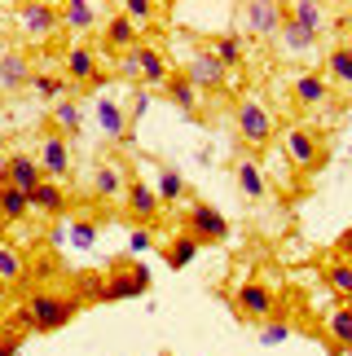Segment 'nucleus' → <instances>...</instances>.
Masks as SVG:
<instances>
[{
  "label": "nucleus",
  "instance_id": "36",
  "mask_svg": "<svg viewBox=\"0 0 352 356\" xmlns=\"http://www.w3.org/2000/svg\"><path fill=\"white\" fill-rule=\"evenodd\" d=\"M119 13H124V18L141 31V26H150V22L159 18V5H154V0H124V5H119Z\"/></svg>",
  "mask_w": 352,
  "mask_h": 356
},
{
  "label": "nucleus",
  "instance_id": "42",
  "mask_svg": "<svg viewBox=\"0 0 352 356\" xmlns=\"http://www.w3.org/2000/svg\"><path fill=\"white\" fill-rule=\"evenodd\" d=\"M0 339H9V317H0Z\"/></svg>",
  "mask_w": 352,
  "mask_h": 356
},
{
  "label": "nucleus",
  "instance_id": "8",
  "mask_svg": "<svg viewBox=\"0 0 352 356\" xmlns=\"http://www.w3.org/2000/svg\"><path fill=\"white\" fill-rule=\"evenodd\" d=\"M291 97L300 111H321V106H330V84L321 71H300L291 79Z\"/></svg>",
  "mask_w": 352,
  "mask_h": 356
},
{
  "label": "nucleus",
  "instance_id": "20",
  "mask_svg": "<svg viewBox=\"0 0 352 356\" xmlns=\"http://www.w3.org/2000/svg\"><path fill=\"white\" fill-rule=\"evenodd\" d=\"M137 44H141V31L124 18V13H111V18H106V49L111 53H132Z\"/></svg>",
  "mask_w": 352,
  "mask_h": 356
},
{
  "label": "nucleus",
  "instance_id": "44",
  "mask_svg": "<svg viewBox=\"0 0 352 356\" xmlns=\"http://www.w3.org/2000/svg\"><path fill=\"white\" fill-rule=\"evenodd\" d=\"M0 168H5V154H0Z\"/></svg>",
  "mask_w": 352,
  "mask_h": 356
},
{
  "label": "nucleus",
  "instance_id": "28",
  "mask_svg": "<svg viewBox=\"0 0 352 356\" xmlns=\"http://www.w3.org/2000/svg\"><path fill=\"white\" fill-rule=\"evenodd\" d=\"M287 18L295 26H304L308 35H321V26H326V9L313 5V0H300V5H287Z\"/></svg>",
  "mask_w": 352,
  "mask_h": 356
},
{
  "label": "nucleus",
  "instance_id": "41",
  "mask_svg": "<svg viewBox=\"0 0 352 356\" xmlns=\"http://www.w3.org/2000/svg\"><path fill=\"white\" fill-rule=\"evenodd\" d=\"M18 352V334H9V339H0V356H13Z\"/></svg>",
  "mask_w": 352,
  "mask_h": 356
},
{
  "label": "nucleus",
  "instance_id": "31",
  "mask_svg": "<svg viewBox=\"0 0 352 356\" xmlns=\"http://www.w3.org/2000/svg\"><path fill=\"white\" fill-rule=\"evenodd\" d=\"M278 44L287 49V53H308V49H317V35H308L304 26H295L291 18H282V26H278Z\"/></svg>",
  "mask_w": 352,
  "mask_h": 356
},
{
  "label": "nucleus",
  "instance_id": "5",
  "mask_svg": "<svg viewBox=\"0 0 352 356\" xmlns=\"http://www.w3.org/2000/svg\"><path fill=\"white\" fill-rule=\"evenodd\" d=\"M145 291H150V273H145V264L124 259V264H115L111 277H106V299H102V304H115V299H137Z\"/></svg>",
  "mask_w": 352,
  "mask_h": 356
},
{
  "label": "nucleus",
  "instance_id": "19",
  "mask_svg": "<svg viewBox=\"0 0 352 356\" xmlns=\"http://www.w3.org/2000/svg\"><path fill=\"white\" fill-rule=\"evenodd\" d=\"M330 88H348L352 92V44H335L326 53V66H321Z\"/></svg>",
  "mask_w": 352,
  "mask_h": 356
},
{
  "label": "nucleus",
  "instance_id": "23",
  "mask_svg": "<svg viewBox=\"0 0 352 356\" xmlns=\"http://www.w3.org/2000/svg\"><path fill=\"white\" fill-rule=\"evenodd\" d=\"M211 53H216V62H221L225 71H234V66H242V58H247V35H238V31L216 35L211 40Z\"/></svg>",
  "mask_w": 352,
  "mask_h": 356
},
{
  "label": "nucleus",
  "instance_id": "7",
  "mask_svg": "<svg viewBox=\"0 0 352 356\" xmlns=\"http://www.w3.org/2000/svg\"><path fill=\"white\" fill-rule=\"evenodd\" d=\"M234 308L242 312L247 321H269L278 312V295L269 291L264 282H242L234 291Z\"/></svg>",
  "mask_w": 352,
  "mask_h": 356
},
{
  "label": "nucleus",
  "instance_id": "37",
  "mask_svg": "<svg viewBox=\"0 0 352 356\" xmlns=\"http://www.w3.org/2000/svg\"><path fill=\"white\" fill-rule=\"evenodd\" d=\"M93 242H97V225H93V220H75L71 225V246H75V251H88Z\"/></svg>",
  "mask_w": 352,
  "mask_h": 356
},
{
  "label": "nucleus",
  "instance_id": "40",
  "mask_svg": "<svg viewBox=\"0 0 352 356\" xmlns=\"http://www.w3.org/2000/svg\"><path fill=\"white\" fill-rule=\"evenodd\" d=\"M339 259H348V264H352V229L339 238Z\"/></svg>",
  "mask_w": 352,
  "mask_h": 356
},
{
  "label": "nucleus",
  "instance_id": "25",
  "mask_svg": "<svg viewBox=\"0 0 352 356\" xmlns=\"http://www.w3.org/2000/svg\"><path fill=\"white\" fill-rule=\"evenodd\" d=\"M26 216H31V198H26L22 189H13V185H0V220L18 225Z\"/></svg>",
  "mask_w": 352,
  "mask_h": 356
},
{
  "label": "nucleus",
  "instance_id": "17",
  "mask_svg": "<svg viewBox=\"0 0 352 356\" xmlns=\"http://www.w3.org/2000/svg\"><path fill=\"white\" fill-rule=\"evenodd\" d=\"M234 181H238V189H242V198H247V202L269 198V181H264V172H260V163H255V159H238L234 163Z\"/></svg>",
  "mask_w": 352,
  "mask_h": 356
},
{
  "label": "nucleus",
  "instance_id": "3",
  "mask_svg": "<svg viewBox=\"0 0 352 356\" xmlns=\"http://www.w3.org/2000/svg\"><path fill=\"white\" fill-rule=\"evenodd\" d=\"M282 149H287V159H291L295 172H317L321 159H326V141H321V132L308 128V123H300V128H287V136H282Z\"/></svg>",
  "mask_w": 352,
  "mask_h": 356
},
{
  "label": "nucleus",
  "instance_id": "32",
  "mask_svg": "<svg viewBox=\"0 0 352 356\" xmlns=\"http://www.w3.org/2000/svg\"><path fill=\"white\" fill-rule=\"evenodd\" d=\"M154 194H159V202L168 207V202H181V198L189 194V185H185V176L176 172V168H163V172H159V181H154Z\"/></svg>",
  "mask_w": 352,
  "mask_h": 356
},
{
  "label": "nucleus",
  "instance_id": "27",
  "mask_svg": "<svg viewBox=\"0 0 352 356\" xmlns=\"http://www.w3.org/2000/svg\"><path fill=\"white\" fill-rule=\"evenodd\" d=\"M79 128H84V111H79V102H58L53 106V132L58 136H79Z\"/></svg>",
  "mask_w": 352,
  "mask_h": 356
},
{
  "label": "nucleus",
  "instance_id": "30",
  "mask_svg": "<svg viewBox=\"0 0 352 356\" xmlns=\"http://www.w3.org/2000/svg\"><path fill=\"white\" fill-rule=\"evenodd\" d=\"M62 26H71V31H93L97 26V9L88 5V0H71V5H62Z\"/></svg>",
  "mask_w": 352,
  "mask_h": 356
},
{
  "label": "nucleus",
  "instance_id": "34",
  "mask_svg": "<svg viewBox=\"0 0 352 356\" xmlns=\"http://www.w3.org/2000/svg\"><path fill=\"white\" fill-rule=\"evenodd\" d=\"M194 255H198V242L189 238V234L172 238V242L163 246V259H168V268H189V264H194Z\"/></svg>",
  "mask_w": 352,
  "mask_h": 356
},
{
  "label": "nucleus",
  "instance_id": "15",
  "mask_svg": "<svg viewBox=\"0 0 352 356\" xmlns=\"http://www.w3.org/2000/svg\"><path fill=\"white\" fill-rule=\"evenodd\" d=\"M31 62H26V53L18 49H9V53H0V88L5 92H18V88H31Z\"/></svg>",
  "mask_w": 352,
  "mask_h": 356
},
{
  "label": "nucleus",
  "instance_id": "14",
  "mask_svg": "<svg viewBox=\"0 0 352 356\" xmlns=\"http://www.w3.org/2000/svg\"><path fill=\"white\" fill-rule=\"evenodd\" d=\"M124 207H128L132 216H137L141 225H150V220H159L163 202H159L154 185H145V181H128V189H124Z\"/></svg>",
  "mask_w": 352,
  "mask_h": 356
},
{
  "label": "nucleus",
  "instance_id": "33",
  "mask_svg": "<svg viewBox=\"0 0 352 356\" xmlns=\"http://www.w3.org/2000/svg\"><path fill=\"white\" fill-rule=\"evenodd\" d=\"M31 88H35L45 102L58 106V102H66V92H71V79H66V75H45V71H35V75H31Z\"/></svg>",
  "mask_w": 352,
  "mask_h": 356
},
{
  "label": "nucleus",
  "instance_id": "10",
  "mask_svg": "<svg viewBox=\"0 0 352 356\" xmlns=\"http://www.w3.org/2000/svg\"><path fill=\"white\" fill-rule=\"evenodd\" d=\"M181 75H185V79H189V84H194L198 92H202V88H221L225 79H229V71H225L221 62H216V53H211V49H198L194 58H189V66H185Z\"/></svg>",
  "mask_w": 352,
  "mask_h": 356
},
{
  "label": "nucleus",
  "instance_id": "9",
  "mask_svg": "<svg viewBox=\"0 0 352 356\" xmlns=\"http://www.w3.org/2000/svg\"><path fill=\"white\" fill-rule=\"evenodd\" d=\"M45 181V172H40V159H31V154H9L5 159V168H0V185H13V189H22L26 198H31V189Z\"/></svg>",
  "mask_w": 352,
  "mask_h": 356
},
{
  "label": "nucleus",
  "instance_id": "21",
  "mask_svg": "<svg viewBox=\"0 0 352 356\" xmlns=\"http://www.w3.org/2000/svg\"><path fill=\"white\" fill-rule=\"evenodd\" d=\"M124 189H128V176L119 163H102L97 172H93V194L106 198V202H115V198H124Z\"/></svg>",
  "mask_w": 352,
  "mask_h": 356
},
{
  "label": "nucleus",
  "instance_id": "29",
  "mask_svg": "<svg viewBox=\"0 0 352 356\" xmlns=\"http://www.w3.org/2000/svg\"><path fill=\"white\" fill-rule=\"evenodd\" d=\"M26 277V259L13 242H0V286H18Z\"/></svg>",
  "mask_w": 352,
  "mask_h": 356
},
{
  "label": "nucleus",
  "instance_id": "26",
  "mask_svg": "<svg viewBox=\"0 0 352 356\" xmlns=\"http://www.w3.org/2000/svg\"><path fill=\"white\" fill-rule=\"evenodd\" d=\"M326 339L335 348H352V304H339L326 312Z\"/></svg>",
  "mask_w": 352,
  "mask_h": 356
},
{
  "label": "nucleus",
  "instance_id": "39",
  "mask_svg": "<svg viewBox=\"0 0 352 356\" xmlns=\"http://www.w3.org/2000/svg\"><path fill=\"white\" fill-rule=\"evenodd\" d=\"M287 339H291V325H287V321H273V325H264L260 343H269V348H273V343H287Z\"/></svg>",
  "mask_w": 352,
  "mask_h": 356
},
{
  "label": "nucleus",
  "instance_id": "2",
  "mask_svg": "<svg viewBox=\"0 0 352 356\" xmlns=\"http://www.w3.org/2000/svg\"><path fill=\"white\" fill-rule=\"evenodd\" d=\"M234 123H238V136L251 149H264L269 141H273V132H278V119H273V111H269L260 97H242L238 111H234Z\"/></svg>",
  "mask_w": 352,
  "mask_h": 356
},
{
  "label": "nucleus",
  "instance_id": "38",
  "mask_svg": "<svg viewBox=\"0 0 352 356\" xmlns=\"http://www.w3.org/2000/svg\"><path fill=\"white\" fill-rule=\"evenodd\" d=\"M150 246H154V234H150V229H132V234H128V251L132 255H141V251H150Z\"/></svg>",
  "mask_w": 352,
  "mask_h": 356
},
{
  "label": "nucleus",
  "instance_id": "35",
  "mask_svg": "<svg viewBox=\"0 0 352 356\" xmlns=\"http://www.w3.org/2000/svg\"><path fill=\"white\" fill-rule=\"evenodd\" d=\"M326 286L344 299V304H352V264H348V259H330V268H326Z\"/></svg>",
  "mask_w": 352,
  "mask_h": 356
},
{
  "label": "nucleus",
  "instance_id": "16",
  "mask_svg": "<svg viewBox=\"0 0 352 356\" xmlns=\"http://www.w3.org/2000/svg\"><path fill=\"white\" fill-rule=\"evenodd\" d=\"M18 22L31 35L45 40V35H53L62 26V13H58V5H40V0H35V5H18Z\"/></svg>",
  "mask_w": 352,
  "mask_h": 356
},
{
  "label": "nucleus",
  "instance_id": "12",
  "mask_svg": "<svg viewBox=\"0 0 352 356\" xmlns=\"http://www.w3.org/2000/svg\"><path fill=\"white\" fill-rule=\"evenodd\" d=\"M66 79H71V84H84V88L102 84L97 53H93L88 44H71V49H66Z\"/></svg>",
  "mask_w": 352,
  "mask_h": 356
},
{
  "label": "nucleus",
  "instance_id": "13",
  "mask_svg": "<svg viewBox=\"0 0 352 356\" xmlns=\"http://www.w3.org/2000/svg\"><path fill=\"white\" fill-rule=\"evenodd\" d=\"M282 18H287V5H273V0H251V5H242V22H247V31H255V35H278Z\"/></svg>",
  "mask_w": 352,
  "mask_h": 356
},
{
  "label": "nucleus",
  "instance_id": "24",
  "mask_svg": "<svg viewBox=\"0 0 352 356\" xmlns=\"http://www.w3.org/2000/svg\"><path fill=\"white\" fill-rule=\"evenodd\" d=\"M163 92H168V102H172V106H181L185 115H198V111H202V106H198V88L189 84L181 71H172V79L163 84Z\"/></svg>",
  "mask_w": 352,
  "mask_h": 356
},
{
  "label": "nucleus",
  "instance_id": "18",
  "mask_svg": "<svg viewBox=\"0 0 352 356\" xmlns=\"http://www.w3.org/2000/svg\"><path fill=\"white\" fill-rule=\"evenodd\" d=\"M66 207H71V198H66V185L58 181H40L31 189V211L40 216H66Z\"/></svg>",
  "mask_w": 352,
  "mask_h": 356
},
{
  "label": "nucleus",
  "instance_id": "1",
  "mask_svg": "<svg viewBox=\"0 0 352 356\" xmlns=\"http://www.w3.org/2000/svg\"><path fill=\"white\" fill-rule=\"evenodd\" d=\"M22 308H26V317H31L35 334H58L84 312V299L79 295H58V291H35Z\"/></svg>",
  "mask_w": 352,
  "mask_h": 356
},
{
  "label": "nucleus",
  "instance_id": "6",
  "mask_svg": "<svg viewBox=\"0 0 352 356\" xmlns=\"http://www.w3.org/2000/svg\"><path fill=\"white\" fill-rule=\"evenodd\" d=\"M40 172H45V181H71L75 176V159H71V141L58 132H49L45 141H40Z\"/></svg>",
  "mask_w": 352,
  "mask_h": 356
},
{
  "label": "nucleus",
  "instance_id": "11",
  "mask_svg": "<svg viewBox=\"0 0 352 356\" xmlns=\"http://www.w3.org/2000/svg\"><path fill=\"white\" fill-rule=\"evenodd\" d=\"M132 66H137V79L150 84V88H163L172 79V66H168V58L154 44H137V49H132Z\"/></svg>",
  "mask_w": 352,
  "mask_h": 356
},
{
  "label": "nucleus",
  "instance_id": "4",
  "mask_svg": "<svg viewBox=\"0 0 352 356\" xmlns=\"http://www.w3.org/2000/svg\"><path fill=\"white\" fill-rule=\"evenodd\" d=\"M185 234L194 238L198 246H211V242H225V238H229V220H225V211L211 207V202H189V211H185Z\"/></svg>",
  "mask_w": 352,
  "mask_h": 356
},
{
  "label": "nucleus",
  "instance_id": "22",
  "mask_svg": "<svg viewBox=\"0 0 352 356\" xmlns=\"http://www.w3.org/2000/svg\"><path fill=\"white\" fill-rule=\"evenodd\" d=\"M93 115H97V128L106 132V141H124V136H128V115H124V106H119V102L102 97Z\"/></svg>",
  "mask_w": 352,
  "mask_h": 356
},
{
  "label": "nucleus",
  "instance_id": "43",
  "mask_svg": "<svg viewBox=\"0 0 352 356\" xmlns=\"http://www.w3.org/2000/svg\"><path fill=\"white\" fill-rule=\"evenodd\" d=\"M335 356H352V348H335Z\"/></svg>",
  "mask_w": 352,
  "mask_h": 356
}]
</instances>
